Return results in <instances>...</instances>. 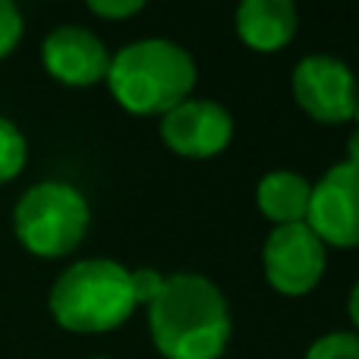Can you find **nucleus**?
<instances>
[{
	"label": "nucleus",
	"mask_w": 359,
	"mask_h": 359,
	"mask_svg": "<svg viewBox=\"0 0 359 359\" xmlns=\"http://www.w3.org/2000/svg\"><path fill=\"white\" fill-rule=\"evenodd\" d=\"M196 79L192 54L170 38H139L120 48L104 76L114 101L136 117H164L192 98Z\"/></svg>",
	"instance_id": "nucleus-2"
},
{
	"label": "nucleus",
	"mask_w": 359,
	"mask_h": 359,
	"mask_svg": "<svg viewBox=\"0 0 359 359\" xmlns=\"http://www.w3.org/2000/svg\"><path fill=\"white\" fill-rule=\"evenodd\" d=\"M309 198L312 183L297 170H271L255 186V205L274 227L303 224L309 215Z\"/></svg>",
	"instance_id": "nucleus-11"
},
{
	"label": "nucleus",
	"mask_w": 359,
	"mask_h": 359,
	"mask_svg": "<svg viewBox=\"0 0 359 359\" xmlns=\"http://www.w3.org/2000/svg\"><path fill=\"white\" fill-rule=\"evenodd\" d=\"M29 161V142L13 120L0 117V186L16 180Z\"/></svg>",
	"instance_id": "nucleus-12"
},
{
	"label": "nucleus",
	"mask_w": 359,
	"mask_h": 359,
	"mask_svg": "<svg viewBox=\"0 0 359 359\" xmlns=\"http://www.w3.org/2000/svg\"><path fill=\"white\" fill-rule=\"evenodd\" d=\"M161 139L174 155L205 161L221 155L233 139V117L208 98H186L161 117Z\"/></svg>",
	"instance_id": "nucleus-8"
},
{
	"label": "nucleus",
	"mask_w": 359,
	"mask_h": 359,
	"mask_svg": "<svg viewBox=\"0 0 359 359\" xmlns=\"http://www.w3.org/2000/svg\"><path fill=\"white\" fill-rule=\"evenodd\" d=\"M303 359H359L356 331H328L309 344Z\"/></svg>",
	"instance_id": "nucleus-13"
},
{
	"label": "nucleus",
	"mask_w": 359,
	"mask_h": 359,
	"mask_svg": "<svg viewBox=\"0 0 359 359\" xmlns=\"http://www.w3.org/2000/svg\"><path fill=\"white\" fill-rule=\"evenodd\" d=\"M290 88L299 111L316 123L341 126L356 117L359 86L356 76L341 57L309 54L293 67Z\"/></svg>",
	"instance_id": "nucleus-6"
},
{
	"label": "nucleus",
	"mask_w": 359,
	"mask_h": 359,
	"mask_svg": "<svg viewBox=\"0 0 359 359\" xmlns=\"http://www.w3.org/2000/svg\"><path fill=\"white\" fill-rule=\"evenodd\" d=\"M347 312H350V322H353V328H356V334H359V280L353 284V290H350Z\"/></svg>",
	"instance_id": "nucleus-17"
},
{
	"label": "nucleus",
	"mask_w": 359,
	"mask_h": 359,
	"mask_svg": "<svg viewBox=\"0 0 359 359\" xmlns=\"http://www.w3.org/2000/svg\"><path fill=\"white\" fill-rule=\"evenodd\" d=\"M145 4H149V0H86V6L95 13V16L114 19V22L136 16V13L142 10Z\"/></svg>",
	"instance_id": "nucleus-15"
},
{
	"label": "nucleus",
	"mask_w": 359,
	"mask_h": 359,
	"mask_svg": "<svg viewBox=\"0 0 359 359\" xmlns=\"http://www.w3.org/2000/svg\"><path fill=\"white\" fill-rule=\"evenodd\" d=\"M92 359H111V356H92Z\"/></svg>",
	"instance_id": "nucleus-20"
},
{
	"label": "nucleus",
	"mask_w": 359,
	"mask_h": 359,
	"mask_svg": "<svg viewBox=\"0 0 359 359\" xmlns=\"http://www.w3.org/2000/svg\"><path fill=\"white\" fill-rule=\"evenodd\" d=\"M164 287V274L155 268H136L133 271V290H136V303L149 306L158 297V290Z\"/></svg>",
	"instance_id": "nucleus-16"
},
{
	"label": "nucleus",
	"mask_w": 359,
	"mask_h": 359,
	"mask_svg": "<svg viewBox=\"0 0 359 359\" xmlns=\"http://www.w3.org/2000/svg\"><path fill=\"white\" fill-rule=\"evenodd\" d=\"M41 63L50 79L73 88H86L107 76L111 50L95 32L82 25H60L41 41Z\"/></svg>",
	"instance_id": "nucleus-9"
},
{
	"label": "nucleus",
	"mask_w": 359,
	"mask_h": 359,
	"mask_svg": "<svg viewBox=\"0 0 359 359\" xmlns=\"http://www.w3.org/2000/svg\"><path fill=\"white\" fill-rule=\"evenodd\" d=\"M265 280L280 297H306L325 278L328 246L312 233L309 224H284L268 233L262 246Z\"/></svg>",
	"instance_id": "nucleus-5"
},
{
	"label": "nucleus",
	"mask_w": 359,
	"mask_h": 359,
	"mask_svg": "<svg viewBox=\"0 0 359 359\" xmlns=\"http://www.w3.org/2000/svg\"><path fill=\"white\" fill-rule=\"evenodd\" d=\"M347 161L359 164V126L350 133V142H347Z\"/></svg>",
	"instance_id": "nucleus-18"
},
{
	"label": "nucleus",
	"mask_w": 359,
	"mask_h": 359,
	"mask_svg": "<svg viewBox=\"0 0 359 359\" xmlns=\"http://www.w3.org/2000/svg\"><path fill=\"white\" fill-rule=\"evenodd\" d=\"M92 224L88 198L63 180H44L19 196L13 208V233L25 252L38 259H63L82 246Z\"/></svg>",
	"instance_id": "nucleus-4"
},
{
	"label": "nucleus",
	"mask_w": 359,
	"mask_h": 359,
	"mask_svg": "<svg viewBox=\"0 0 359 359\" xmlns=\"http://www.w3.org/2000/svg\"><path fill=\"white\" fill-rule=\"evenodd\" d=\"M50 318L69 334H107L139 309L133 271L114 259H82L57 274L48 293Z\"/></svg>",
	"instance_id": "nucleus-3"
},
{
	"label": "nucleus",
	"mask_w": 359,
	"mask_h": 359,
	"mask_svg": "<svg viewBox=\"0 0 359 359\" xmlns=\"http://www.w3.org/2000/svg\"><path fill=\"white\" fill-rule=\"evenodd\" d=\"M233 25L240 41L249 50L278 54L297 35L299 25L297 0H240Z\"/></svg>",
	"instance_id": "nucleus-10"
},
{
	"label": "nucleus",
	"mask_w": 359,
	"mask_h": 359,
	"mask_svg": "<svg viewBox=\"0 0 359 359\" xmlns=\"http://www.w3.org/2000/svg\"><path fill=\"white\" fill-rule=\"evenodd\" d=\"M353 120H356V123H359V101H356V117H353Z\"/></svg>",
	"instance_id": "nucleus-19"
},
{
	"label": "nucleus",
	"mask_w": 359,
	"mask_h": 359,
	"mask_svg": "<svg viewBox=\"0 0 359 359\" xmlns=\"http://www.w3.org/2000/svg\"><path fill=\"white\" fill-rule=\"evenodd\" d=\"M25 32V19L19 13L16 0H0V60L19 48Z\"/></svg>",
	"instance_id": "nucleus-14"
},
{
	"label": "nucleus",
	"mask_w": 359,
	"mask_h": 359,
	"mask_svg": "<svg viewBox=\"0 0 359 359\" xmlns=\"http://www.w3.org/2000/svg\"><path fill=\"white\" fill-rule=\"evenodd\" d=\"M306 224L325 246H359V164L341 161L312 186Z\"/></svg>",
	"instance_id": "nucleus-7"
},
{
	"label": "nucleus",
	"mask_w": 359,
	"mask_h": 359,
	"mask_svg": "<svg viewBox=\"0 0 359 359\" xmlns=\"http://www.w3.org/2000/svg\"><path fill=\"white\" fill-rule=\"evenodd\" d=\"M145 312L151 344L164 359H221L233 337L224 290L196 271L168 274Z\"/></svg>",
	"instance_id": "nucleus-1"
}]
</instances>
